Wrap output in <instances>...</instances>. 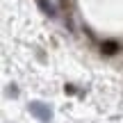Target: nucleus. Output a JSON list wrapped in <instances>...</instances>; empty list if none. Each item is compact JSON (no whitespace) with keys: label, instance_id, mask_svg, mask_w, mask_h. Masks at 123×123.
Instances as JSON below:
<instances>
[{"label":"nucleus","instance_id":"2","mask_svg":"<svg viewBox=\"0 0 123 123\" xmlns=\"http://www.w3.org/2000/svg\"><path fill=\"white\" fill-rule=\"evenodd\" d=\"M32 112H37V114H41V116H43V119H46V121H48V119H50V112H46V110H41V107H39V105H32Z\"/></svg>","mask_w":123,"mask_h":123},{"label":"nucleus","instance_id":"1","mask_svg":"<svg viewBox=\"0 0 123 123\" xmlns=\"http://www.w3.org/2000/svg\"><path fill=\"white\" fill-rule=\"evenodd\" d=\"M100 53L103 55H116L119 53V43H116V41H103L100 43Z\"/></svg>","mask_w":123,"mask_h":123}]
</instances>
